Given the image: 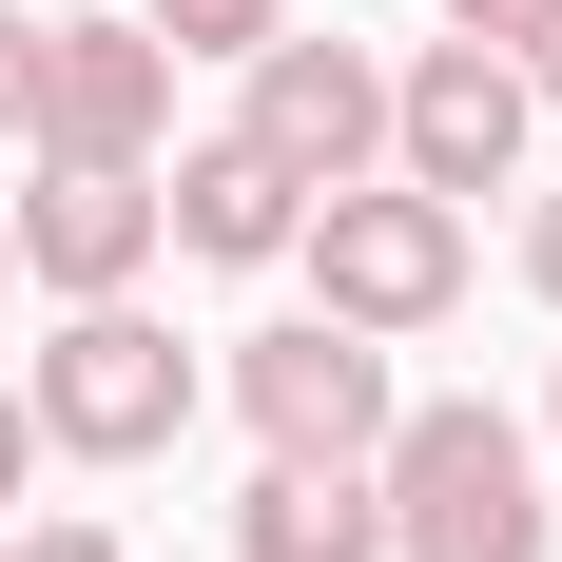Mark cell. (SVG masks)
I'll return each mask as SVG.
<instances>
[{
	"label": "cell",
	"instance_id": "6da1fadb",
	"mask_svg": "<svg viewBox=\"0 0 562 562\" xmlns=\"http://www.w3.org/2000/svg\"><path fill=\"white\" fill-rule=\"evenodd\" d=\"M369 505H389V562H543V447L505 407H389L369 447Z\"/></svg>",
	"mask_w": 562,
	"mask_h": 562
},
{
	"label": "cell",
	"instance_id": "7a4b0ae2",
	"mask_svg": "<svg viewBox=\"0 0 562 562\" xmlns=\"http://www.w3.org/2000/svg\"><path fill=\"white\" fill-rule=\"evenodd\" d=\"M20 427L78 465H156L175 427H194V349L136 311V291H98V311H58V349L20 369Z\"/></svg>",
	"mask_w": 562,
	"mask_h": 562
},
{
	"label": "cell",
	"instance_id": "3957f363",
	"mask_svg": "<svg viewBox=\"0 0 562 562\" xmlns=\"http://www.w3.org/2000/svg\"><path fill=\"white\" fill-rule=\"evenodd\" d=\"M291 252H311V291H330V330H427V311L465 291V214H447V194H407V175L311 194Z\"/></svg>",
	"mask_w": 562,
	"mask_h": 562
},
{
	"label": "cell",
	"instance_id": "277c9868",
	"mask_svg": "<svg viewBox=\"0 0 562 562\" xmlns=\"http://www.w3.org/2000/svg\"><path fill=\"white\" fill-rule=\"evenodd\" d=\"M233 407H252V447H272V465H369L407 389H389V330L291 311V330H233Z\"/></svg>",
	"mask_w": 562,
	"mask_h": 562
},
{
	"label": "cell",
	"instance_id": "5b68a950",
	"mask_svg": "<svg viewBox=\"0 0 562 562\" xmlns=\"http://www.w3.org/2000/svg\"><path fill=\"white\" fill-rule=\"evenodd\" d=\"M524 116H543V98H524L505 40H427V58L389 78V156H407V194H447V214H465V194H505V175H524Z\"/></svg>",
	"mask_w": 562,
	"mask_h": 562
},
{
	"label": "cell",
	"instance_id": "8992f818",
	"mask_svg": "<svg viewBox=\"0 0 562 562\" xmlns=\"http://www.w3.org/2000/svg\"><path fill=\"white\" fill-rule=\"evenodd\" d=\"M272 175H311V194H349V175L389 156V58H349V40H311V20H272L252 40V116H233Z\"/></svg>",
	"mask_w": 562,
	"mask_h": 562
},
{
	"label": "cell",
	"instance_id": "52a82bcc",
	"mask_svg": "<svg viewBox=\"0 0 562 562\" xmlns=\"http://www.w3.org/2000/svg\"><path fill=\"white\" fill-rule=\"evenodd\" d=\"M20 136H40V156L156 175V136H175V58L136 40V20H40V98H20Z\"/></svg>",
	"mask_w": 562,
	"mask_h": 562
},
{
	"label": "cell",
	"instance_id": "ba28073f",
	"mask_svg": "<svg viewBox=\"0 0 562 562\" xmlns=\"http://www.w3.org/2000/svg\"><path fill=\"white\" fill-rule=\"evenodd\" d=\"M0 252H20L58 311H98V291L156 272V175H116V156H40V194L0 214Z\"/></svg>",
	"mask_w": 562,
	"mask_h": 562
},
{
	"label": "cell",
	"instance_id": "9c48e42d",
	"mask_svg": "<svg viewBox=\"0 0 562 562\" xmlns=\"http://www.w3.org/2000/svg\"><path fill=\"white\" fill-rule=\"evenodd\" d=\"M291 214H311V175H272L252 136H214V156H175V194H156V252H214V272H272V252H291Z\"/></svg>",
	"mask_w": 562,
	"mask_h": 562
},
{
	"label": "cell",
	"instance_id": "30bf717a",
	"mask_svg": "<svg viewBox=\"0 0 562 562\" xmlns=\"http://www.w3.org/2000/svg\"><path fill=\"white\" fill-rule=\"evenodd\" d=\"M233 562H389V505H369V465H252V505H233Z\"/></svg>",
	"mask_w": 562,
	"mask_h": 562
},
{
	"label": "cell",
	"instance_id": "8fae6325",
	"mask_svg": "<svg viewBox=\"0 0 562 562\" xmlns=\"http://www.w3.org/2000/svg\"><path fill=\"white\" fill-rule=\"evenodd\" d=\"M272 20H291V0H136V40H156V58H252Z\"/></svg>",
	"mask_w": 562,
	"mask_h": 562
},
{
	"label": "cell",
	"instance_id": "7c38bea8",
	"mask_svg": "<svg viewBox=\"0 0 562 562\" xmlns=\"http://www.w3.org/2000/svg\"><path fill=\"white\" fill-rule=\"evenodd\" d=\"M0 562H116V524H98V505H40V524H20Z\"/></svg>",
	"mask_w": 562,
	"mask_h": 562
},
{
	"label": "cell",
	"instance_id": "4fadbf2b",
	"mask_svg": "<svg viewBox=\"0 0 562 562\" xmlns=\"http://www.w3.org/2000/svg\"><path fill=\"white\" fill-rule=\"evenodd\" d=\"M20 98H40V20L0 0V136H20Z\"/></svg>",
	"mask_w": 562,
	"mask_h": 562
},
{
	"label": "cell",
	"instance_id": "5bb4252c",
	"mask_svg": "<svg viewBox=\"0 0 562 562\" xmlns=\"http://www.w3.org/2000/svg\"><path fill=\"white\" fill-rule=\"evenodd\" d=\"M524 291H543V311H562V194H543V214H524Z\"/></svg>",
	"mask_w": 562,
	"mask_h": 562
},
{
	"label": "cell",
	"instance_id": "9a60e30c",
	"mask_svg": "<svg viewBox=\"0 0 562 562\" xmlns=\"http://www.w3.org/2000/svg\"><path fill=\"white\" fill-rule=\"evenodd\" d=\"M524 20H543V0H447V40H524Z\"/></svg>",
	"mask_w": 562,
	"mask_h": 562
},
{
	"label": "cell",
	"instance_id": "2e32d148",
	"mask_svg": "<svg viewBox=\"0 0 562 562\" xmlns=\"http://www.w3.org/2000/svg\"><path fill=\"white\" fill-rule=\"evenodd\" d=\"M20 465H40V427H20V389H0V524H20Z\"/></svg>",
	"mask_w": 562,
	"mask_h": 562
},
{
	"label": "cell",
	"instance_id": "e0dca14e",
	"mask_svg": "<svg viewBox=\"0 0 562 562\" xmlns=\"http://www.w3.org/2000/svg\"><path fill=\"white\" fill-rule=\"evenodd\" d=\"M524 98H562V0H543V20H524Z\"/></svg>",
	"mask_w": 562,
	"mask_h": 562
},
{
	"label": "cell",
	"instance_id": "ac0fdd59",
	"mask_svg": "<svg viewBox=\"0 0 562 562\" xmlns=\"http://www.w3.org/2000/svg\"><path fill=\"white\" fill-rule=\"evenodd\" d=\"M0 291H20V252H0Z\"/></svg>",
	"mask_w": 562,
	"mask_h": 562
}]
</instances>
